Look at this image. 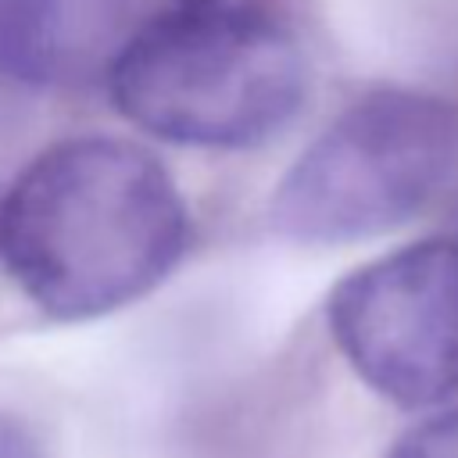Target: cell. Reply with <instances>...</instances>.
<instances>
[{
    "label": "cell",
    "instance_id": "obj_8",
    "mask_svg": "<svg viewBox=\"0 0 458 458\" xmlns=\"http://www.w3.org/2000/svg\"><path fill=\"white\" fill-rule=\"evenodd\" d=\"M193 4H225V0H193Z\"/></svg>",
    "mask_w": 458,
    "mask_h": 458
},
{
    "label": "cell",
    "instance_id": "obj_3",
    "mask_svg": "<svg viewBox=\"0 0 458 458\" xmlns=\"http://www.w3.org/2000/svg\"><path fill=\"white\" fill-rule=\"evenodd\" d=\"M458 165V107L383 86L340 111L286 168L272 225L297 243H351L408 222Z\"/></svg>",
    "mask_w": 458,
    "mask_h": 458
},
{
    "label": "cell",
    "instance_id": "obj_2",
    "mask_svg": "<svg viewBox=\"0 0 458 458\" xmlns=\"http://www.w3.org/2000/svg\"><path fill=\"white\" fill-rule=\"evenodd\" d=\"M107 86L143 132L236 150L293 118L308 89V61L290 25L268 11L190 4L136 29Z\"/></svg>",
    "mask_w": 458,
    "mask_h": 458
},
{
    "label": "cell",
    "instance_id": "obj_7",
    "mask_svg": "<svg viewBox=\"0 0 458 458\" xmlns=\"http://www.w3.org/2000/svg\"><path fill=\"white\" fill-rule=\"evenodd\" d=\"M0 458H43L39 440L14 415H0Z\"/></svg>",
    "mask_w": 458,
    "mask_h": 458
},
{
    "label": "cell",
    "instance_id": "obj_6",
    "mask_svg": "<svg viewBox=\"0 0 458 458\" xmlns=\"http://www.w3.org/2000/svg\"><path fill=\"white\" fill-rule=\"evenodd\" d=\"M386 458H458V404L408 426Z\"/></svg>",
    "mask_w": 458,
    "mask_h": 458
},
{
    "label": "cell",
    "instance_id": "obj_5",
    "mask_svg": "<svg viewBox=\"0 0 458 458\" xmlns=\"http://www.w3.org/2000/svg\"><path fill=\"white\" fill-rule=\"evenodd\" d=\"M136 0H0V75L32 89H72L111 75L132 39Z\"/></svg>",
    "mask_w": 458,
    "mask_h": 458
},
{
    "label": "cell",
    "instance_id": "obj_4",
    "mask_svg": "<svg viewBox=\"0 0 458 458\" xmlns=\"http://www.w3.org/2000/svg\"><path fill=\"white\" fill-rule=\"evenodd\" d=\"M347 365L386 401L429 408L458 394V240H415L354 272L326 301Z\"/></svg>",
    "mask_w": 458,
    "mask_h": 458
},
{
    "label": "cell",
    "instance_id": "obj_1",
    "mask_svg": "<svg viewBox=\"0 0 458 458\" xmlns=\"http://www.w3.org/2000/svg\"><path fill=\"white\" fill-rule=\"evenodd\" d=\"M186 236L168 168L114 136L47 147L0 197V265L61 322L100 318L150 293L182 258Z\"/></svg>",
    "mask_w": 458,
    "mask_h": 458
}]
</instances>
